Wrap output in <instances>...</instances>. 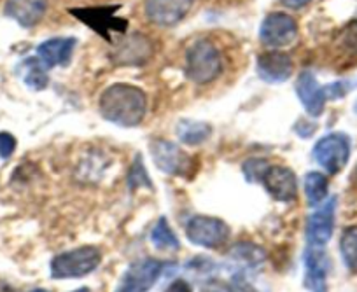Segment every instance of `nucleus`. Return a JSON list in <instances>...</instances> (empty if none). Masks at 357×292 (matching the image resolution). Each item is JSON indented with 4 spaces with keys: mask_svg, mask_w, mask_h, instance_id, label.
I'll list each match as a JSON object with an SVG mask.
<instances>
[{
    "mask_svg": "<svg viewBox=\"0 0 357 292\" xmlns=\"http://www.w3.org/2000/svg\"><path fill=\"white\" fill-rule=\"evenodd\" d=\"M259 39L264 46L273 49L291 46L298 39L296 20L286 13H270L261 23Z\"/></svg>",
    "mask_w": 357,
    "mask_h": 292,
    "instance_id": "obj_7",
    "label": "nucleus"
},
{
    "mask_svg": "<svg viewBox=\"0 0 357 292\" xmlns=\"http://www.w3.org/2000/svg\"><path fill=\"white\" fill-rule=\"evenodd\" d=\"M342 44L345 49H349L350 53L357 54V20L350 23L342 33Z\"/></svg>",
    "mask_w": 357,
    "mask_h": 292,
    "instance_id": "obj_28",
    "label": "nucleus"
},
{
    "mask_svg": "<svg viewBox=\"0 0 357 292\" xmlns=\"http://www.w3.org/2000/svg\"><path fill=\"white\" fill-rule=\"evenodd\" d=\"M165 263L154 257H146L133 263L123 273L114 292H147L154 287L158 278L163 273Z\"/></svg>",
    "mask_w": 357,
    "mask_h": 292,
    "instance_id": "obj_6",
    "label": "nucleus"
},
{
    "mask_svg": "<svg viewBox=\"0 0 357 292\" xmlns=\"http://www.w3.org/2000/svg\"><path fill=\"white\" fill-rule=\"evenodd\" d=\"M228 292H261V291H257V289L254 287L249 280H247L245 275L236 273V275H233L231 280H229Z\"/></svg>",
    "mask_w": 357,
    "mask_h": 292,
    "instance_id": "obj_27",
    "label": "nucleus"
},
{
    "mask_svg": "<svg viewBox=\"0 0 357 292\" xmlns=\"http://www.w3.org/2000/svg\"><path fill=\"white\" fill-rule=\"evenodd\" d=\"M102 261V254L97 247L84 245L68 252L58 254L51 261V277L54 280L63 278H81L89 275L98 268Z\"/></svg>",
    "mask_w": 357,
    "mask_h": 292,
    "instance_id": "obj_3",
    "label": "nucleus"
},
{
    "mask_svg": "<svg viewBox=\"0 0 357 292\" xmlns=\"http://www.w3.org/2000/svg\"><path fill=\"white\" fill-rule=\"evenodd\" d=\"M20 70H22L23 82H25L30 89L43 91V89H46L47 84H50L46 67H44V63L39 58H26L22 63V67H20Z\"/></svg>",
    "mask_w": 357,
    "mask_h": 292,
    "instance_id": "obj_20",
    "label": "nucleus"
},
{
    "mask_svg": "<svg viewBox=\"0 0 357 292\" xmlns=\"http://www.w3.org/2000/svg\"><path fill=\"white\" fill-rule=\"evenodd\" d=\"M153 56V43L144 33H130L123 37L112 49L114 63L123 67H140Z\"/></svg>",
    "mask_w": 357,
    "mask_h": 292,
    "instance_id": "obj_10",
    "label": "nucleus"
},
{
    "mask_svg": "<svg viewBox=\"0 0 357 292\" xmlns=\"http://www.w3.org/2000/svg\"><path fill=\"white\" fill-rule=\"evenodd\" d=\"M328 178L319 171H310L305 177V197H307L308 205L317 207L319 203L326 200L328 197Z\"/></svg>",
    "mask_w": 357,
    "mask_h": 292,
    "instance_id": "obj_21",
    "label": "nucleus"
},
{
    "mask_svg": "<svg viewBox=\"0 0 357 292\" xmlns=\"http://www.w3.org/2000/svg\"><path fill=\"white\" fill-rule=\"evenodd\" d=\"M77 40L74 37H54L37 46V58L46 68L65 67L70 61Z\"/></svg>",
    "mask_w": 357,
    "mask_h": 292,
    "instance_id": "obj_17",
    "label": "nucleus"
},
{
    "mask_svg": "<svg viewBox=\"0 0 357 292\" xmlns=\"http://www.w3.org/2000/svg\"><path fill=\"white\" fill-rule=\"evenodd\" d=\"M229 226L218 217L195 215L186 224V236L193 245L204 249H219L229 238Z\"/></svg>",
    "mask_w": 357,
    "mask_h": 292,
    "instance_id": "obj_4",
    "label": "nucleus"
},
{
    "mask_svg": "<svg viewBox=\"0 0 357 292\" xmlns=\"http://www.w3.org/2000/svg\"><path fill=\"white\" fill-rule=\"evenodd\" d=\"M305 268H307L305 285L312 292H328L326 278H328L329 261L321 250V247H310L307 250V254H305Z\"/></svg>",
    "mask_w": 357,
    "mask_h": 292,
    "instance_id": "obj_18",
    "label": "nucleus"
},
{
    "mask_svg": "<svg viewBox=\"0 0 357 292\" xmlns=\"http://www.w3.org/2000/svg\"><path fill=\"white\" fill-rule=\"evenodd\" d=\"M280 2L289 9H301L305 8V6L310 4L312 0H280Z\"/></svg>",
    "mask_w": 357,
    "mask_h": 292,
    "instance_id": "obj_31",
    "label": "nucleus"
},
{
    "mask_svg": "<svg viewBox=\"0 0 357 292\" xmlns=\"http://www.w3.org/2000/svg\"><path fill=\"white\" fill-rule=\"evenodd\" d=\"M340 252L345 266L357 275V226H349L343 229L340 238Z\"/></svg>",
    "mask_w": 357,
    "mask_h": 292,
    "instance_id": "obj_24",
    "label": "nucleus"
},
{
    "mask_svg": "<svg viewBox=\"0 0 357 292\" xmlns=\"http://www.w3.org/2000/svg\"><path fill=\"white\" fill-rule=\"evenodd\" d=\"M335 210L336 198H331L308 217L307 240L310 247H324L331 240L335 229Z\"/></svg>",
    "mask_w": 357,
    "mask_h": 292,
    "instance_id": "obj_13",
    "label": "nucleus"
},
{
    "mask_svg": "<svg viewBox=\"0 0 357 292\" xmlns=\"http://www.w3.org/2000/svg\"><path fill=\"white\" fill-rule=\"evenodd\" d=\"M102 118L109 123L133 128L144 121L147 112V95L139 86L118 82L112 84L102 93L98 102Z\"/></svg>",
    "mask_w": 357,
    "mask_h": 292,
    "instance_id": "obj_1",
    "label": "nucleus"
},
{
    "mask_svg": "<svg viewBox=\"0 0 357 292\" xmlns=\"http://www.w3.org/2000/svg\"><path fill=\"white\" fill-rule=\"evenodd\" d=\"M165 292H193V287L190 285V282L186 280H174Z\"/></svg>",
    "mask_w": 357,
    "mask_h": 292,
    "instance_id": "obj_30",
    "label": "nucleus"
},
{
    "mask_svg": "<svg viewBox=\"0 0 357 292\" xmlns=\"http://www.w3.org/2000/svg\"><path fill=\"white\" fill-rule=\"evenodd\" d=\"M16 151V139L8 132H0V157L8 160Z\"/></svg>",
    "mask_w": 357,
    "mask_h": 292,
    "instance_id": "obj_29",
    "label": "nucleus"
},
{
    "mask_svg": "<svg viewBox=\"0 0 357 292\" xmlns=\"http://www.w3.org/2000/svg\"><path fill=\"white\" fill-rule=\"evenodd\" d=\"M229 256L233 257L238 263L245 264V266H250L252 270H257V266H261L264 261V250L259 249L257 245L249 242L236 243L231 250H229Z\"/></svg>",
    "mask_w": 357,
    "mask_h": 292,
    "instance_id": "obj_23",
    "label": "nucleus"
},
{
    "mask_svg": "<svg viewBox=\"0 0 357 292\" xmlns=\"http://www.w3.org/2000/svg\"><path fill=\"white\" fill-rule=\"evenodd\" d=\"M0 292H15L11 287H9L8 284H4V282H0Z\"/></svg>",
    "mask_w": 357,
    "mask_h": 292,
    "instance_id": "obj_32",
    "label": "nucleus"
},
{
    "mask_svg": "<svg viewBox=\"0 0 357 292\" xmlns=\"http://www.w3.org/2000/svg\"><path fill=\"white\" fill-rule=\"evenodd\" d=\"M296 95L300 98L301 105L312 118H319L324 112L326 107V88L319 84L317 77L312 72H301L296 81Z\"/></svg>",
    "mask_w": 357,
    "mask_h": 292,
    "instance_id": "obj_15",
    "label": "nucleus"
},
{
    "mask_svg": "<svg viewBox=\"0 0 357 292\" xmlns=\"http://www.w3.org/2000/svg\"><path fill=\"white\" fill-rule=\"evenodd\" d=\"M178 140L188 146H200L207 142L212 135V126L204 121H193V119H181L175 128Z\"/></svg>",
    "mask_w": 357,
    "mask_h": 292,
    "instance_id": "obj_19",
    "label": "nucleus"
},
{
    "mask_svg": "<svg viewBox=\"0 0 357 292\" xmlns=\"http://www.w3.org/2000/svg\"><path fill=\"white\" fill-rule=\"evenodd\" d=\"M314 160L328 174L336 175L345 168L350 156L349 137L343 133H329L314 146Z\"/></svg>",
    "mask_w": 357,
    "mask_h": 292,
    "instance_id": "obj_5",
    "label": "nucleus"
},
{
    "mask_svg": "<svg viewBox=\"0 0 357 292\" xmlns=\"http://www.w3.org/2000/svg\"><path fill=\"white\" fill-rule=\"evenodd\" d=\"M128 184L132 189H139V187H151V178L149 175H147V170L146 167H144L142 163V157H137L135 163H133L132 170H130L128 174Z\"/></svg>",
    "mask_w": 357,
    "mask_h": 292,
    "instance_id": "obj_25",
    "label": "nucleus"
},
{
    "mask_svg": "<svg viewBox=\"0 0 357 292\" xmlns=\"http://www.w3.org/2000/svg\"><path fill=\"white\" fill-rule=\"evenodd\" d=\"M193 4L195 0H146L144 15L153 25L170 29L190 15Z\"/></svg>",
    "mask_w": 357,
    "mask_h": 292,
    "instance_id": "obj_8",
    "label": "nucleus"
},
{
    "mask_svg": "<svg viewBox=\"0 0 357 292\" xmlns=\"http://www.w3.org/2000/svg\"><path fill=\"white\" fill-rule=\"evenodd\" d=\"M151 156L160 171L168 175H184L191 168L190 154L184 153L177 144L170 140L156 139L149 144Z\"/></svg>",
    "mask_w": 357,
    "mask_h": 292,
    "instance_id": "obj_9",
    "label": "nucleus"
},
{
    "mask_svg": "<svg viewBox=\"0 0 357 292\" xmlns=\"http://www.w3.org/2000/svg\"><path fill=\"white\" fill-rule=\"evenodd\" d=\"M354 111H356V114H357V100H356V104H354Z\"/></svg>",
    "mask_w": 357,
    "mask_h": 292,
    "instance_id": "obj_35",
    "label": "nucleus"
},
{
    "mask_svg": "<svg viewBox=\"0 0 357 292\" xmlns=\"http://www.w3.org/2000/svg\"><path fill=\"white\" fill-rule=\"evenodd\" d=\"M266 168L268 163L264 160H249L243 163V174H245V178L249 182H256L261 180Z\"/></svg>",
    "mask_w": 357,
    "mask_h": 292,
    "instance_id": "obj_26",
    "label": "nucleus"
},
{
    "mask_svg": "<svg viewBox=\"0 0 357 292\" xmlns=\"http://www.w3.org/2000/svg\"><path fill=\"white\" fill-rule=\"evenodd\" d=\"M119 9V6H112V8H88V9H70L72 15L79 22L86 23L93 32L100 33L105 39H111V30L112 32H125L128 23L125 20H119L114 15Z\"/></svg>",
    "mask_w": 357,
    "mask_h": 292,
    "instance_id": "obj_11",
    "label": "nucleus"
},
{
    "mask_svg": "<svg viewBox=\"0 0 357 292\" xmlns=\"http://www.w3.org/2000/svg\"><path fill=\"white\" fill-rule=\"evenodd\" d=\"M222 72L221 51L207 39H198L186 51V75L195 84H208Z\"/></svg>",
    "mask_w": 357,
    "mask_h": 292,
    "instance_id": "obj_2",
    "label": "nucleus"
},
{
    "mask_svg": "<svg viewBox=\"0 0 357 292\" xmlns=\"http://www.w3.org/2000/svg\"><path fill=\"white\" fill-rule=\"evenodd\" d=\"M256 68L263 81L277 84V82H286L287 79H291L294 72V63L289 54L275 49L259 54Z\"/></svg>",
    "mask_w": 357,
    "mask_h": 292,
    "instance_id": "obj_14",
    "label": "nucleus"
},
{
    "mask_svg": "<svg viewBox=\"0 0 357 292\" xmlns=\"http://www.w3.org/2000/svg\"><path fill=\"white\" fill-rule=\"evenodd\" d=\"M32 292H47V291H44V289H36V291H32Z\"/></svg>",
    "mask_w": 357,
    "mask_h": 292,
    "instance_id": "obj_34",
    "label": "nucleus"
},
{
    "mask_svg": "<svg viewBox=\"0 0 357 292\" xmlns=\"http://www.w3.org/2000/svg\"><path fill=\"white\" fill-rule=\"evenodd\" d=\"M47 11V0H6L4 13L23 29H32Z\"/></svg>",
    "mask_w": 357,
    "mask_h": 292,
    "instance_id": "obj_16",
    "label": "nucleus"
},
{
    "mask_svg": "<svg viewBox=\"0 0 357 292\" xmlns=\"http://www.w3.org/2000/svg\"><path fill=\"white\" fill-rule=\"evenodd\" d=\"M264 189L268 194L277 201H293L298 197V180L296 175L291 168L280 167V164H273L264 170L263 177H261Z\"/></svg>",
    "mask_w": 357,
    "mask_h": 292,
    "instance_id": "obj_12",
    "label": "nucleus"
},
{
    "mask_svg": "<svg viewBox=\"0 0 357 292\" xmlns=\"http://www.w3.org/2000/svg\"><path fill=\"white\" fill-rule=\"evenodd\" d=\"M151 242H153V245L158 250H165V252L178 250V247H181L177 236L172 231L170 224H168V221L165 217H161L153 228V231H151Z\"/></svg>",
    "mask_w": 357,
    "mask_h": 292,
    "instance_id": "obj_22",
    "label": "nucleus"
},
{
    "mask_svg": "<svg viewBox=\"0 0 357 292\" xmlns=\"http://www.w3.org/2000/svg\"><path fill=\"white\" fill-rule=\"evenodd\" d=\"M74 292H89V289L88 287H82V289H77V291H74Z\"/></svg>",
    "mask_w": 357,
    "mask_h": 292,
    "instance_id": "obj_33",
    "label": "nucleus"
}]
</instances>
